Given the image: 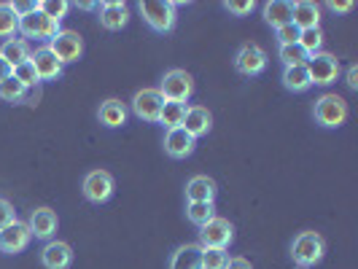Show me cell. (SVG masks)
<instances>
[{
    "label": "cell",
    "mask_w": 358,
    "mask_h": 269,
    "mask_svg": "<svg viewBox=\"0 0 358 269\" xmlns=\"http://www.w3.org/2000/svg\"><path fill=\"white\" fill-rule=\"evenodd\" d=\"M14 221H17V210H14V205H11L8 199L0 197V229L11 226Z\"/></svg>",
    "instance_id": "cell-36"
},
{
    "label": "cell",
    "mask_w": 358,
    "mask_h": 269,
    "mask_svg": "<svg viewBox=\"0 0 358 269\" xmlns=\"http://www.w3.org/2000/svg\"><path fill=\"white\" fill-rule=\"evenodd\" d=\"M162 106H164V97L159 94V89H141L132 97V113L141 122H148V124L159 122Z\"/></svg>",
    "instance_id": "cell-11"
},
{
    "label": "cell",
    "mask_w": 358,
    "mask_h": 269,
    "mask_svg": "<svg viewBox=\"0 0 358 269\" xmlns=\"http://www.w3.org/2000/svg\"><path fill=\"white\" fill-rule=\"evenodd\" d=\"M197 148V140L183 129V126H176V129H167L164 132V154L170 159H189Z\"/></svg>",
    "instance_id": "cell-13"
},
{
    "label": "cell",
    "mask_w": 358,
    "mask_h": 269,
    "mask_svg": "<svg viewBox=\"0 0 358 269\" xmlns=\"http://www.w3.org/2000/svg\"><path fill=\"white\" fill-rule=\"evenodd\" d=\"M278 59L283 62V68H296V65H307L310 54L299 43H288V46H278Z\"/></svg>",
    "instance_id": "cell-27"
},
{
    "label": "cell",
    "mask_w": 358,
    "mask_h": 269,
    "mask_svg": "<svg viewBox=\"0 0 358 269\" xmlns=\"http://www.w3.org/2000/svg\"><path fill=\"white\" fill-rule=\"evenodd\" d=\"M186 218L194 226H205L210 218H215V205L213 202H189L186 205Z\"/></svg>",
    "instance_id": "cell-28"
},
{
    "label": "cell",
    "mask_w": 358,
    "mask_h": 269,
    "mask_svg": "<svg viewBox=\"0 0 358 269\" xmlns=\"http://www.w3.org/2000/svg\"><path fill=\"white\" fill-rule=\"evenodd\" d=\"M30 240H33L30 226L22 224V221H14L11 226L0 229V253H6V256H17V253H22L27 245H30Z\"/></svg>",
    "instance_id": "cell-12"
},
{
    "label": "cell",
    "mask_w": 358,
    "mask_h": 269,
    "mask_svg": "<svg viewBox=\"0 0 358 269\" xmlns=\"http://www.w3.org/2000/svg\"><path fill=\"white\" fill-rule=\"evenodd\" d=\"M41 264L46 269H68L73 264V248L62 240H49L41 251Z\"/></svg>",
    "instance_id": "cell-16"
},
{
    "label": "cell",
    "mask_w": 358,
    "mask_h": 269,
    "mask_svg": "<svg viewBox=\"0 0 358 269\" xmlns=\"http://www.w3.org/2000/svg\"><path fill=\"white\" fill-rule=\"evenodd\" d=\"M291 24L296 30H313V27H321V6L313 3V0H299L294 3V17Z\"/></svg>",
    "instance_id": "cell-19"
},
{
    "label": "cell",
    "mask_w": 358,
    "mask_h": 269,
    "mask_svg": "<svg viewBox=\"0 0 358 269\" xmlns=\"http://www.w3.org/2000/svg\"><path fill=\"white\" fill-rule=\"evenodd\" d=\"M180 126H183L194 140H199V138H205V135L210 132V126H213V113L205 106H189Z\"/></svg>",
    "instance_id": "cell-14"
},
{
    "label": "cell",
    "mask_w": 358,
    "mask_h": 269,
    "mask_svg": "<svg viewBox=\"0 0 358 269\" xmlns=\"http://www.w3.org/2000/svg\"><path fill=\"white\" fill-rule=\"evenodd\" d=\"M113 189H116V180L108 170H92L84 175V183H81V191L87 202L92 205H103L108 199L113 197Z\"/></svg>",
    "instance_id": "cell-9"
},
{
    "label": "cell",
    "mask_w": 358,
    "mask_h": 269,
    "mask_svg": "<svg viewBox=\"0 0 358 269\" xmlns=\"http://www.w3.org/2000/svg\"><path fill=\"white\" fill-rule=\"evenodd\" d=\"M30 62H33V68H36L41 81H57V78L62 75V68H65V65H62V62L52 54L49 46L38 49V52L30 57Z\"/></svg>",
    "instance_id": "cell-18"
},
{
    "label": "cell",
    "mask_w": 358,
    "mask_h": 269,
    "mask_svg": "<svg viewBox=\"0 0 358 269\" xmlns=\"http://www.w3.org/2000/svg\"><path fill=\"white\" fill-rule=\"evenodd\" d=\"M0 57L8 62V68L14 71V68H19V65H24V62H30V57H33V52H30V43L24 41V38H8V41H3V46H0Z\"/></svg>",
    "instance_id": "cell-20"
},
{
    "label": "cell",
    "mask_w": 358,
    "mask_h": 269,
    "mask_svg": "<svg viewBox=\"0 0 358 269\" xmlns=\"http://www.w3.org/2000/svg\"><path fill=\"white\" fill-rule=\"evenodd\" d=\"M348 113H350V108L340 94H323L313 106V119L323 129H340L348 122Z\"/></svg>",
    "instance_id": "cell-2"
},
{
    "label": "cell",
    "mask_w": 358,
    "mask_h": 269,
    "mask_svg": "<svg viewBox=\"0 0 358 269\" xmlns=\"http://www.w3.org/2000/svg\"><path fill=\"white\" fill-rule=\"evenodd\" d=\"M186 103H173V100H164L159 113V124L164 129H176V126L183 124V116H186Z\"/></svg>",
    "instance_id": "cell-26"
},
{
    "label": "cell",
    "mask_w": 358,
    "mask_h": 269,
    "mask_svg": "<svg viewBox=\"0 0 358 269\" xmlns=\"http://www.w3.org/2000/svg\"><path fill=\"white\" fill-rule=\"evenodd\" d=\"M345 81H348V87H350L353 92L358 89V68H356V65H350V68H348V75H345Z\"/></svg>",
    "instance_id": "cell-39"
},
{
    "label": "cell",
    "mask_w": 358,
    "mask_h": 269,
    "mask_svg": "<svg viewBox=\"0 0 358 269\" xmlns=\"http://www.w3.org/2000/svg\"><path fill=\"white\" fill-rule=\"evenodd\" d=\"M291 17H294V3H288V0H269V3H264V22L272 30H280V27L291 24Z\"/></svg>",
    "instance_id": "cell-22"
},
{
    "label": "cell",
    "mask_w": 358,
    "mask_h": 269,
    "mask_svg": "<svg viewBox=\"0 0 358 269\" xmlns=\"http://www.w3.org/2000/svg\"><path fill=\"white\" fill-rule=\"evenodd\" d=\"M78 8H87L90 11V8H100V6L97 3H78Z\"/></svg>",
    "instance_id": "cell-42"
},
{
    "label": "cell",
    "mask_w": 358,
    "mask_h": 269,
    "mask_svg": "<svg viewBox=\"0 0 358 269\" xmlns=\"http://www.w3.org/2000/svg\"><path fill=\"white\" fill-rule=\"evenodd\" d=\"M275 38H278V46H288V43H296L299 41V30L294 24H286V27L275 30Z\"/></svg>",
    "instance_id": "cell-37"
},
{
    "label": "cell",
    "mask_w": 358,
    "mask_h": 269,
    "mask_svg": "<svg viewBox=\"0 0 358 269\" xmlns=\"http://www.w3.org/2000/svg\"><path fill=\"white\" fill-rule=\"evenodd\" d=\"M305 68H307V73H310L313 87H329V84H334L337 75H340V59L329 52H318V54H310Z\"/></svg>",
    "instance_id": "cell-6"
},
{
    "label": "cell",
    "mask_w": 358,
    "mask_h": 269,
    "mask_svg": "<svg viewBox=\"0 0 358 269\" xmlns=\"http://www.w3.org/2000/svg\"><path fill=\"white\" fill-rule=\"evenodd\" d=\"M11 68H8V62H6V59H3V57H0V81H6V78H8V75H11Z\"/></svg>",
    "instance_id": "cell-41"
},
{
    "label": "cell",
    "mask_w": 358,
    "mask_h": 269,
    "mask_svg": "<svg viewBox=\"0 0 358 269\" xmlns=\"http://www.w3.org/2000/svg\"><path fill=\"white\" fill-rule=\"evenodd\" d=\"M97 11H100V24L110 33L127 27V22H129V6L122 3V0H108Z\"/></svg>",
    "instance_id": "cell-17"
},
{
    "label": "cell",
    "mask_w": 358,
    "mask_h": 269,
    "mask_svg": "<svg viewBox=\"0 0 358 269\" xmlns=\"http://www.w3.org/2000/svg\"><path fill=\"white\" fill-rule=\"evenodd\" d=\"M234 240V226L232 221L215 215L205 226H199V248H229Z\"/></svg>",
    "instance_id": "cell-8"
},
{
    "label": "cell",
    "mask_w": 358,
    "mask_h": 269,
    "mask_svg": "<svg viewBox=\"0 0 358 269\" xmlns=\"http://www.w3.org/2000/svg\"><path fill=\"white\" fill-rule=\"evenodd\" d=\"M19 30V17L11 8V3H0V38H14Z\"/></svg>",
    "instance_id": "cell-29"
},
{
    "label": "cell",
    "mask_w": 358,
    "mask_h": 269,
    "mask_svg": "<svg viewBox=\"0 0 358 269\" xmlns=\"http://www.w3.org/2000/svg\"><path fill=\"white\" fill-rule=\"evenodd\" d=\"M323 253H326V240L318 232H299L291 242V259L302 269L321 264Z\"/></svg>",
    "instance_id": "cell-1"
},
{
    "label": "cell",
    "mask_w": 358,
    "mask_h": 269,
    "mask_svg": "<svg viewBox=\"0 0 358 269\" xmlns=\"http://www.w3.org/2000/svg\"><path fill=\"white\" fill-rule=\"evenodd\" d=\"M19 36L24 38H36V41H52L57 33H59V22H54L49 19L43 11H38V6L30 11V14H24V17H19Z\"/></svg>",
    "instance_id": "cell-4"
},
{
    "label": "cell",
    "mask_w": 358,
    "mask_h": 269,
    "mask_svg": "<svg viewBox=\"0 0 358 269\" xmlns=\"http://www.w3.org/2000/svg\"><path fill=\"white\" fill-rule=\"evenodd\" d=\"M49 49H52V54L62 65H71V62H78V59H81V54H84V41H81L78 33H73V30H59V33L49 41Z\"/></svg>",
    "instance_id": "cell-10"
},
{
    "label": "cell",
    "mask_w": 358,
    "mask_h": 269,
    "mask_svg": "<svg viewBox=\"0 0 358 269\" xmlns=\"http://www.w3.org/2000/svg\"><path fill=\"white\" fill-rule=\"evenodd\" d=\"M127 116H129V110L122 100H106L100 110H97V119H100V124L106 126V129H119V126L127 124Z\"/></svg>",
    "instance_id": "cell-21"
},
{
    "label": "cell",
    "mask_w": 358,
    "mask_h": 269,
    "mask_svg": "<svg viewBox=\"0 0 358 269\" xmlns=\"http://www.w3.org/2000/svg\"><path fill=\"white\" fill-rule=\"evenodd\" d=\"M11 75L17 78L19 84L24 87V89H30V87L41 84V78H38V73H36V68H33V62H24V65L14 68V73H11Z\"/></svg>",
    "instance_id": "cell-34"
},
{
    "label": "cell",
    "mask_w": 358,
    "mask_h": 269,
    "mask_svg": "<svg viewBox=\"0 0 358 269\" xmlns=\"http://www.w3.org/2000/svg\"><path fill=\"white\" fill-rule=\"evenodd\" d=\"M307 54H318L323 46V30L313 27V30H299V41H296Z\"/></svg>",
    "instance_id": "cell-33"
},
{
    "label": "cell",
    "mask_w": 358,
    "mask_h": 269,
    "mask_svg": "<svg viewBox=\"0 0 358 269\" xmlns=\"http://www.w3.org/2000/svg\"><path fill=\"white\" fill-rule=\"evenodd\" d=\"M199 253H202V248L197 242L178 245L170 256V269H202L199 267Z\"/></svg>",
    "instance_id": "cell-24"
},
{
    "label": "cell",
    "mask_w": 358,
    "mask_h": 269,
    "mask_svg": "<svg viewBox=\"0 0 358 269\" xmlns=\"http://www.w3.org/2000/svg\"><path fill=\"white\" fill-rule=\"evenodd\" d=\"M36 6H38V11H43V14L49 19H54V22H62L65 14H68V8H71L68 0H38Z\"/></svg>",
    "instance_id": "cell-32"
},
{
    "label": "cell",
    "mask_w": 358,
    "mask_h": 269,
    "mask_svg": "<svg viewBox=\"0 0 358 269\" xmlns=\"http://www.w3.org/2000/svg\"><path fill=\"white\" fill-rule=\"evenodd\" d=\"M269 57L267 52L259 46V43H243L237 54H234V71L245 78H253V75H262L267 71Z\"/></svg>",
    "instance_id": "cell-7"
},
{
    "label": "cell",
    "mask_w": 358,
    "mask_h": 269,
    "mask_svg": "<svg viewBox=\"0 0 358 269\" xmlns=\"http://www.w3.org/2000/svg\"><path fill=\"white\" fill-rule=\"evenodd\" d=\"M215 180L208 175H194L186 183V202H213L215 199Z\"/></svg>",
    "instance_id": "cell-23"
},
{
    "label": "cell",
    "mask_w": 358,
    "mask_h": 269,
    "mask_svg": "<svg viewBox=\"0 0 358 269\" xmlns=\"http://www.w3.org/2000/svg\"><path fill=\"white\" fill-rule=\"evenodd\" d=\"M224 8H227L232 17H248L253 8H256V3H253V0H245V3H240V0H229V3H224Z\"/></svg>",
    "instance_id": "cell-35"
},
{
    "label": "cell",
    "mask_w": 358,
    "mask_h": 269,
    "mask_svg": "<svg viewBox=\"0 0 358 269\" xmlns=\"http://www.w3.org/2000/svg\"><path fill=\"white\" fill-rule=\"evenodd\" d=\"M224 269H253V267H251V261H248V259L234 256V259H229V261H227V267H224Z\"/></svg>",
    "instance_id": "cell-38"
},
{
    "label": "cell",
    "mask_w": 358,
    "mask_h": 269,
    "mask_svg": "<svg viewBox=\"0 0 358 269\" xmlns=\"http://www.w3.org/2000/svg\"><path fill=\"white\" fill-rule=\"evenodd\" d=\"M283 87L288 92H294V94H302L313 87V81H310V73H307L305 65H296V68H283Z\"/></svg>",
    "instance_id": "cell-25"
},
{
    "label": "cell",
    "mask_w": 358,
    "mask_h": 269,
    "mask_svg": "<svg viewBox=\"0 0 358 269\" xmlns=\"http://www.w3.org/2000/svg\"><path fill=\"white\" fill-rule=\"evenodd\" d=\"M141 17L154 33H170L178 22L176 3H170V0H143L141 3Z\"/></svg>",
    "instance_id": "cell-3"
},
{
    "label": "cell",
    "mask_w": 358,
    "mask_h": 269,
    "mask_svg": "<svg viewBox=\"0 0 358 269\" xmlns=\"http://www.w3.org/2000/svg\"><path fill=\"white\" fill-rule=\"evenodd\" d=\"M229 261V253L224 248H202L199 253V267L202 269H224Z\"/></svg>",
    "instance_id": "cell-30"
},
{
    "label": "cell",
    "mask_w": 358,
    "mask_h": 269,
    "mask_svg": "<svg viewBox=\"0 0 358 269\" xmlns=\"http://www.w3.org/2000/svg\"><path fill=\"white\" fill-rule=\"evenodd\" d=\"M27 226H30V234L38 237V240H52L54 234H57V229H59V218H57V213H54L52 208H36L30 213Z\"/></svg>",
    "instance_id": "cell-15"
},
{
    "label": "cell",
    "mask_w": 358,
    "mask_h": 269,
    "mask_svg": "<svg viewBox=\"0 0 358 269\" xmlns=\"http://www.w3.org/2000/svg\"><path fill=\"white\" fill-rule=\"evenodd\" d=\"M159 94L164 100H173V103H186L194 94V78H192V73H186L183 68L167 71L164 78H162Z\"/></svg>",
    "instance_id": "cell-5"
},
{
    "label": "cell",
    "mask_w": 358,
    "mask_h": 269,
    "mask_svg": "<svg viewBox=\"0 0 358 269\" xmlns=\"http://www.w3.org/2000/svg\"><path fill=\"white\" fill-rule=\"evenodd\" d=\"M329 8H331L334 14H348V11H353V3H337V0H331Z\"/></svg>",
    "instance_id": "cell-40"
},
{
    "label": "cell",
    "mask_w": 358,
    "mask_h": 269,
    "mask_svg": "<svg viewBox=\"0 0 358 269\" xmlns=\"http://www.w3.org/2000/svg\"><path fill=\"white\" fill-rule=\"evenodd\" d=\"M27 97V89L19 84L14 75H8L6 81H0V100L6 103H22Z\"/></svg>",
    "instance_id": "cell-31"
}]
</instances>
